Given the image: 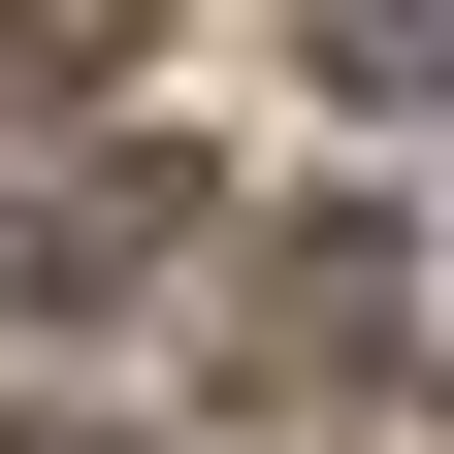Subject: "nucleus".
I'll return each mask as SVG.
<instances>
[{
    "label": "nucleus",
    "instance_id": "obj_2",
    "mask_svg": "<svg viewBox=\"0 0 454 454\" xmlns=\"http://www.w3.org/2000/svg\"><path fill=\"white\" fill-rule=\"evenodd\" d=\"M195 162H162V130H33V162H0V293H130V260H195Z\"/></svg>",
    "mask_w": 454,
    "mask_h": 454
},
{
    "label": "nucleus",
    "instance_id": "obj_3",
    "mask_svg": "<svg viewBox=\"0 0 454 454\" xmlns=\"http://www.w3.org/2000/svg\"><path fill=\"white\" fill-rule=\"evenodd\" d=\"M422 33H454V0H325V98H357V130H422Z\"/></svg>",
    "mask_w": 454,
    "mask_h": 454
},
{
    "label": "nucleus",
    "instance_id": "obj_1",
    "mask_svg": "<svg viewBox=\"0 0 454 454\" xmlns=\"http://www.w3.org/2000/svg\"><path fill=\"white\" fill-rule=\"evenodd\" d=\"M227 357L293 389V422L422 389V195H293V227H260V325H227Z\"/></svg>",
    "mask_w": 454,
    "mask_h": 454
}]
</instances>
